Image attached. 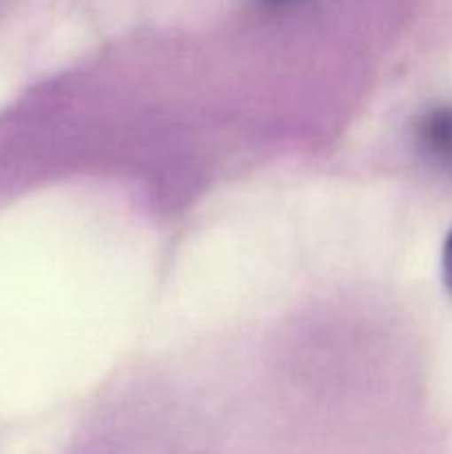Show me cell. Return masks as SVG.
<instances>
[{"label":"cell","mask_w":452,"mask_h":454,"mask_svg":"<svg viewBox=\"0 0 452 454\" xmlns=\"http://www.w3.org/2000/svg\"><path fill=\"white\" fill-rule=\"evenodd\" d=\"M441 273H443V282H446V286L452 291V231L446 238V244H443Z\"/></svg>","instance_id":"obj_1"}]
</instances>
